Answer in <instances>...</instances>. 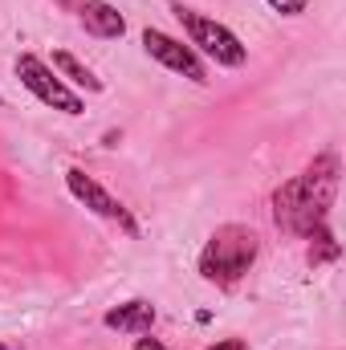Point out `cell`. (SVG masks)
<instances>
[{
    "instance_id": "cell-13",
    "label": "cell",
    "mask_w": 346,
    "mask_h": 350,
    "mask_svg": "<svg viewBox=\"0 0 346 350\" xmlns=\"http://www.w3.org/2000/svg\"><path fill=\"white\" fill-rule=\"evenodd\" d=\"M0 102H4V98H0Z\"/></svg>"
},
{
    "instance_id": "cell-7",
    "label": "cell",
    "mask_w": 346,
    "mask_h": 350,
    "mask_svg": "<svg viewBox=\"0 0 346 350\" xmlns=\"http://www.w3.org/2000/svg\"><path fill=\"white\" fill-rule=\"evenodd\" d=\"M82 25H86V33H94V37H106V41L127 33L122 12H118L114 4H106V0H82Z\"/></svg>"
},
{
    "instance_id": "cell-6",
    "label": "cell",
    "mask_w": 346,
    "mask_h": 350,
    "mask_svg": "<svg viewBox=\"0 0 346 350\" xmlns=\"http://www.w3.org/2000/svg\"><path fill=\"white\" fill-rule=\"evenodd\" d=\"M143 45H147V53H151L159 66H168L175 74H187L191 82H208V74H204V66L196 62V53H191L187 45H179L175 37L159 33V29H147V33H143Z\"/></svg>"
},
{
    "instance_id": "cell-10",
    "label": "cell",
    "mask_w": 346,
    "mask_h": 350,
    "mask_svg": "<svg viewBox=\"0 0 346 350\" xmlns=\"http://www.w3.org/2000/svg\"><path fill=\"white\" fill-rule=\"evenodd\" d=\"M269 8H277L285 16H297V12H306V0H269Z\"/></svg>"
},
{
    "instance_id": "cell-5",
    "label": "cell",
    "mask_w": 346,
    "mask_h": 350,
    "mask_svg": "<svg viewBox=\"0 0 346 350\" xmlns=\"http://www.w3.org/2000/svg\"><path fill=\"white\" fill-rule=\"evenodd\" d=\"M66 183H70V191H74V196H78V200H82L86 208H94L98 216H106V220H118V224H122V228H127L131 237L139 232V224L131 220V212H127V208H122V204H118L114 196H106V191H102V187H98V183H94V179H90L86 172L70 167V172H66Z\"/></svg>"
},
{
    "instance_id": "cell-4",
    "label": "cell",
    "mask_w": 346,
    "mask_h": 350,
    "mask_svg": "<svg viewBox=\"0 0 346 350\" xmlns=\"http://www.w3.org/2000/svg\"><path fill=\"white\" fill-rule=\"evenodd\" d=\"M16 74H21V82L33 90L45 106H57V110H66V114H82V98H78L74 90L62 86L33 53H21V57H16Z\"/></svg>"
},
{
    "instance_id": "cell-3",
    "label": "cell",
    "mask_w": 346,
    "mask_h": 350,
    "mask_svg": "<svg viewBox=\"0 0 346 350\" xmlns=\"http://www.w3.org/2000/svg\"><path fill=\"white\" fill-rule=\"evenodd\" d=\"M172 12L183 21V29L191 33V41H196L208 57H216L220 66H245V45H241V37H237L232 29H224L220 21L200 16L196 8H183V4H172Z\"/></svg>"
},
{
    "instance_id": "cell-2",
    "label": "cell",
    "mask_w": 346,
    "mask_h": 350,
    "mask_svg": "<svg viewBox=\"0 0 346 350\" xmlns=\"http://www.w3.org/2000/svg\"><path fill=\"white\" fill-rule=\"evenodd\" d=\"M257 257V232L245 224H224L212 232V241L200 253V273L216 285H232L249 273V265Z\"/></svg>"
},
{
    "instance_id": "cell-9",
    "label": "cell",
    "mask_w": 346,
    "mask_h": 350,
    "mask_svg": "<svg viewBox=\"0 0 346 350\" xmlns=\"http://www.w3.org/2000/svg\"><path fill=\"white\" fill-rule=\"evenodd\" d=\"M53 66H57V70H62V74H70V78H74V82H78V86L94 90V94H98V90H102V82H98V78H94V74H90V70H86V66H82V62H78V57H74V53H53Z\"/></svg>"
},
{
    "instance_id": "cell-8",
    "label": "cell",
    "mask_w": 346,
    "mask_h": 350,
    "mask_svg": "<svg viewBox=\"0 0 346 350\" xmlns=\"http://www.w3.org/2000/svg\"><path fill=\"white\" fill-rule=\"evenodd\" d=\"M106 326L110 330H131V334H147L155 326V306L151 301H127L118 310L106 314Z\"/></svg>"
},
{
    "instance_id": "cell-1",
    "label": "cell",
    "mask_w": 346,
    "mask_h": 350,
    "mask_svg": "<svg viewBox=\"0 0 346 350\" xmlns=\"http://www.w3.org/2000/svg\"><path fill=\"white\" fill-rule=\"evenodd\" d=\"M330 191H334V159H322L314 172L297 175L293 183L277 191V224H285L289 232L314 237L322 228Z\"/></svg>"
},
{
    "instance_id": "cell-14",
    "label": "cell",
    "mask_w": 346,
    "mask_h": 350,
    "mask_svg": "<svg viewBox=\"0 0 346 350\" xmlns=\"http://www.w3.org/2000/svg\"><path fill=\"white\" fill-rule=\"evenodd\" d=\"M0 350H4V347H0Z\"/></svg>"
},
{
    "instance_id": "cell-12",
    "label": "cell",
    "mask_w": 346,
    "mask_h": 350,
    "mask_svg": "<svg viewBox=\"0 0 346 350\" xmlns=\"http://www.w3.org/2000/svg\"><path fill=\"white\" fill-rule=\"evenodd\" d=\"M135 350H168V347H163V342H155V338H139Z\"/></svg>"
},
{
    "instance_id": "cell-11",
    "label": "cell",
    "mask_w": 346,
    "mask_h": 350,
    "mask_svg": "<svg viewBox=\"0 0 346 350\" xmlns=\"http://www.w3.org/2000/svg\"><path fill=\"white\" fill-rule=\"evenodd\" d=\"M208 350H249L241 338H224V342H216V347H208Z\"/></svg>"
}]
</instances>
